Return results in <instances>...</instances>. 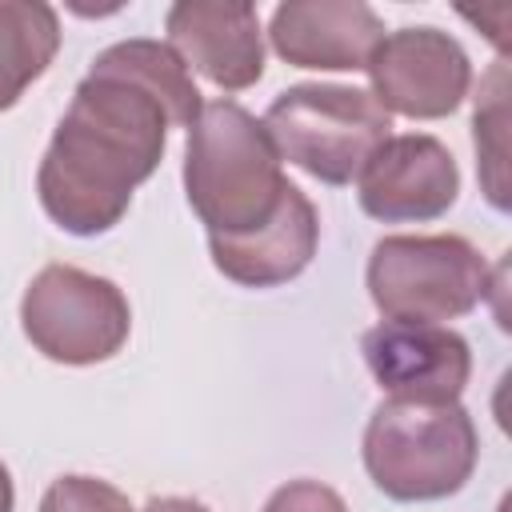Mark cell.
Returning <instances> with one entry per match:
<instances>
[{
	"label": "cell",
	"instance_id": "1",
	"mask_svg": "<svg viewBox=\"0 0 512 512\" xmlns=\"http://www.w3.org/2000/svg\"><path fill=\"white\" fill-rule=\"evenodd\" d=\"M204 100L184 60L148 36L104 48L76 84L40 172V208L72 236L116 228L132 192L160 168L168 128H192Z\"/></svg>",
	"mask_w": 512,
	"mask_h": 512
},
{
	"label": "cell",
	"instance_id": "2",
	"mask_svg": "<svg viewBox=\"0 0 512 512\" xmlns=\"http://www.w3.org/2000/svg\"><path fill=\"white\" fill-rule=\"evenodd\" d=\"M280 164L264 120L236 100H208L184 148V192L208 236H248L264 228L292 188Z\"/></svg>",
	"mask_w": 512,
	"mask_h": 512
},
{
	"label": "cell",
	"instance_id": "3",
	"mask_svg": "<svg viewBox=\"0 0 512 512\" xmlns=\"http://www.w3.org/2000/svg\"><path fill=\"white\" fill-rule=\"evenodd\" d=\"M372 484L400 504H424L456 496L480 456V436L468 408L384 400L364 428L360 444Z\"/></svg>",
	"mask_w": 512,
	"mask_h": 512
},
{
	"label": "cell",
	"instance_id": "4",
	"mask_svg": "<svg viewBox=\"0 0 512 512\" xmlns=\"http://www.w3.org/2000/svg\"><path fill=\"white\" fill-rule=\"evenodd\" d=\"M264 128L280 160L296 164L320 184L344 188L360 180L372 152L392 136V116L368 88L292 84L268 104Z\"/></svg>",
	"mask_w": 512,
	"mask_h": 512
},
{
	"label": "cell",
	"instance_id": "5",
	"mask_svg": "<svg viewBox=\"0 0 512 512\" xmlns=\"http://www.w3.org/2000/svg\"><path fill=\"white\" fill-rule=\"evenodd\" d=\"M364 284L384 320L444 324L468 316L488 296L492 272L464 236H384L368 256Z\"/></svg>",
	"mask_w": 512,
	"mask_h": 512
},
{
	"label": "cell",
	"instance_id": "6",
	"mask_svg": "<svg viewBox=\"0 0 512 512\" xmlns=\"http://www.w3.org/2000/svg\"><path fill=\"white\" fill-rule=\"evenodd\" d=\"M20 328L40 356L88 368L112 360L128 344L132 308L108 276L76 264H48L24 288Z\"/></svg>",
	"mask_w": 512,
	"mask_h": 512
},
{
	"label": "cell",
	"instance_id": "7",
	"mask_svg": "<svg viewBox=\"0 0 512 512\" xmlns=\"http://www.w3.org/2000/svg\"><path fill=\"white\" fill-rule=\"evenodd\" d=\"M368 80L376 104L392 116L408 120H440L452 116L472 88V60L456 36L416 24L384 32L376 52L368 56Z\"/></svg>",
	"mask_w": 512,
	"mask_h": 512
},
{
	"label": "cell",
	"instance_id": "8",
	"mask_svg": "<svg viewBox=\"0 0 512 512\" xmlns=\"http://www.w3.org/2000/svg\"><path fill=\"white\" fill-rule=\"evenodd\" d=\"M360 208L384 224L440 220L460 196L456 156L428 132L388 136L360 172Z\"/></svg>",
	"mask_w": 512,
	"mask_h": 512
},
{
	"label": "cell",
	"instance_id": "9",
	"mask_svg": "<svg viewBox=\"0 0 512 512\" xmlns=\"http://www.w3.org/2000/svg\"><path fill=\"white\" fill-rule=\"evenodd\" d=\"M372 380L392 400L456 404L472 376V348L444 324H400L380 320L360 340Z\"/></svg>",
	"mask_w": 512,
	"mask_h": 512
},
{
	"label": "cell",
	"instance_id": "10",
	"mask_svg": "<svg viewBox=\"0 0 512 512\" xmlns=\"http://www.w3.org/2000/svg\"><path fill=\"white\" fill-rule=\"evenodd\" d=\"M164 32L184 68L224 92H244L264 76V32L248 0H180L168 8Z\"/></svg>",
	"mask_w": 512,
	"mask_h": 512
},
{
	"label": "cell",
	"instance_id": "11",
	"mask_svg": "<svg viewBox=\"0 0 512 512\" xmlns=\"http://www.w3.org/2000/svg\"><path fill=\"white\" fill-rule=\"evenodd\" d=\"M268 40L292 68L360 72L384 40V20L364 0H288L272 12Z\"/></svg>",
	"mask_w": 512,
	"mask_h": 512
},
{
	"label": "cell",
	"instance_id": "12",
	"mask_svg": "<svg viewBox=\"0 0 512 512\" xmlns=\"http://www.w3.org/2000/svg\"><path fill=\"white\" fill-rule=\"evenodd\" d=\"M320 244V216L312 200L292 184L280 212L248 236H208L216 272L240 288H276L296 280Z\"/></svg>",
	"mask_w": 512,
	"mask_h": 512
},
{
	"label": "cell",
	"instance_id": "13",
	"mask_svg": "<svg viewBox=\"0 0 512 512\" xmlns=\"http://www.w3.org/2000/svg\"><path fill=\"white\" fill-rule=\"evenodd\" d=\"M60 16L40 0H0V112H8L52 64Z\"/></svg>",
	"mask_w": 512,
	"mask_h": 512
},
{
	"label": "cell",
	"instance_id": "14",
	"mask_svg": "<svg viewBox=\"0 0 512 512\" xmlns=\"http://www.w3.org/2000/svg\"><path fill=\"white\" fill-rule=\"evenodd\" d=\"M504 96H508V68L504 60H496L488 68V76L480 80L476 92V112H472V136H476V164H480V180H484V196L492 200V208H508V188H504Z\"/></svg>",
	"mask_w": 512,
	"mask_h": 512
},
{
	"label": "cell",
	"instance_id": "15",
	"mask_svg": "<svg viewBox=\"0 0 512 512\" xmlns=\"http://www.w3.org/2000/svg\"><path fill=\"white\" fill-rule=\"evenodd\" d=\"M40 512H136L128 496L96 476H60L48 484Z\"/></svg>",
	"mask_w": 512,
	"mask_h": 512
},
{
	"label": "cell",
	"instance_id": "16",
	"mask_svg": "<svg viewBox=\"0 0 512 512\" xmlns=\"http://www.w3.org/2000/svg\"><path fill=\"white\" fill-rule=\"evenodd\" d=\"M264 512H348V504L320 480H288L268 496Z\"/></svg>",
	"mask_w": 512,
	"mask_h": 512
},
{
	"label": "cell",
	"instance_id": "17",
	"mask_svg": "<svg viewBox=\"0 0 512 512\" xmlns=\"http://www.w3.org/2000/svg\"><path fill=\"white\" fill-rule=\"evenodd\" d=\"M140 512H212V508H204V504L192 500V496H152Z\"/></svg>",
	"mask_w": 512,
	"mask_h": 512
},
{
	"label": "cell",
	"instance_id": "18",
	"mask_svg": "<svg viewBox=\"0 0 512 512\" xmlns=\"http://www.w3.org/2000/svg\"><path fill=\"white\" fill-rule=\"evenodd\" d=\"M12 508H16V488H12V472L0 460V512H12Z\"/></svg>",
	"mask_w": 512,
	"mask_h": 512
}]
</instances>
